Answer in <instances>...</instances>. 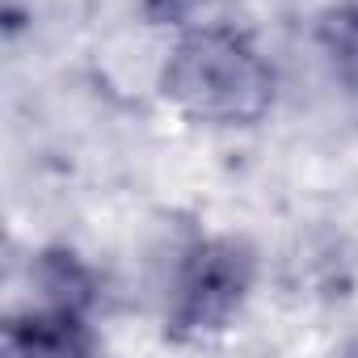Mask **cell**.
<instances>
[{
    "label": "cell",
    "mask_w": 358,
    "mask_h": 358,
    "mask_svg": "<svg viewBox=\"0 0 358 358\" xmlns=\"http://www.w3.org/2000/svg\"><path fill=\"white\" fill-rule=\"evenodd\" d=\"M160 89L186 118L245 127L270 110L274 72L245 34L228 26H203L173 47Z\"/></svg>",
    "instance_id": "1"
},
{
    "label": "cell",
    "mask_w": 358,
    "mask_h": 358,
    "mask_svg": "<svg viewBox=\"0 0 358 358\" xmlns=\"http://www.w3.org/2000/svg\"><path fill=\"white\" fill-rule=\"evenodd\" d=\"M253 282V257L236 241H203L186 253L173 282L169 320L182 333L224 329Z\"/></svg>",
    "instance_id": "2"
},
{
    "label": "cell",
    "mask_w": 358,
    "mask_h": 358,
    "mask_svg": "<svg viewBox=\"0 0 358 358\" xmlns=\"http://www.w3.org/2000/svg\"><path fill=\"white\" fill-rule=\"evenodd\" d=\"M324 43H329V59H333L341 85H345L350 93H358V5L345 9V13H337V17L329 22Z\"/></svg>",
    "instance_id": "3"
}]
</instances>
